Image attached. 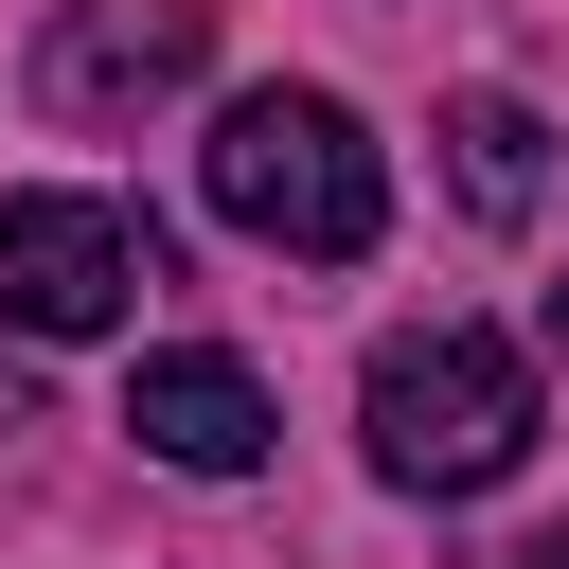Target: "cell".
I'll return each mask as SVG.
<instances>
[{
    "mask_svg": "<svg viewBox=\"0 0 569 569\" xmlns=\"http://www.w3.org/2000/svg\"><path fill=\"white\" fill-rule=\"evenodd\" d=\"M356 427H373V480H391V498H480V480L533 462L551 409H533V356H516V338H480V320H409V338H373Z\"/></svg>",
    "mask_w": 569,
    "mask_h": 569,
    "instance_id": "1",
    "label": "cell"
},
{
    "mask_svg": "<svg viewBox=\"0 0 569 569\" xmlns=\"http://www.w3.org/2000/svg\"><path fill=\"white\" fill-rule=\"evenodd\" d=\"M196 178H213L231 231H267V249H302V267H356V249L391 231V160H373V124H356L338 89H231L213 142H196Z\"/></svg>",
    "mask_w": 569,
    "mask_h": 569,
    "instance_id": "2",
    "label": "cell"
},
{
    "mask_svg": "<svg viewBox=\"0 0 569 569\" xmlns=\"http://www.w3.org/2000/svg\"><path fill=\"white\" fill-rule=\"evenodd\" d=\"M160 284V213L124 196H0V320L18 338H107Z\"/></svg>",
    "mask_w": 569,
    "mask_h": 569,
    "instance_id": "3",
    "label": "cell"
},
{
    "mask_svg": "<svg viewBox=\"0 0 569 569\" xmlns=\"http://www.w3.org/2000/svg\"><path fill=\"white\" fill-rule=\"evenodd\" d=\"M196 53H213V0H53L36 107H53V124H124V107L196 89Z\"/></svg>",
    "mask_w": 569,
    "mask_h": 569,
    "instance_id": "4",
    "label": "cell"
},
{
    "mask_svg": "<svg viewBox=\"0 0 569 569\" xmlns=\"http://www.w3.org/2000/svg\"><path fill=\"white\" fill-rule=\"evenodd\" d=\"M124 445H142V462H178V480H249V462H267V373H249V356H213V338H178V356H142Z\"/></svg>",
    "mask_w": 569,
    "mask_h": 569,
    "instance_id": "5",
    "label": "cell"
},
{
    "mask_svg": "<svg viewBox=\"0 0 569 569\" xmlns=\"http://www.w3.org/2000/svg\"><path fill=\"white\" fill-rule=\"evenodd\" d=\"M445 178H462L480 231H533V196H551V124H533L516 89H462V107H445Z\"/></svg>",
    "mask_w": 569,
    "mask_h": 569,
    "instance_id": "6",
    "label": "cell"
},
{
    "mask_svg": "<svg viewBox=\"0 0 569 569\" xmlns=\"http://www.w3.org/2000/svg\"><path fill=\"white\" fill-rule=\"evenodd\" d=\"M498 569H569V516H551V533H516V551H498Z\"/></svg>",
    "mask_w": 569,
    "mask_h": 569,
    "instance_id": "7",
    "label": "cell"
},
{
    "mask_svg": "<svg viewBox=\"0 0 569 569\" xmlns=\"http://www.w3.org/2000/svg\"><path fill=\"white\" fill-rule=\"evenodd\" d=\"M551 356H569V284H551Z\"/></svg>",
    "mask_w": 569,
    "mask_h": 569,
    "instance_id": "8",
    "label": "cell"
}]
</instances>
